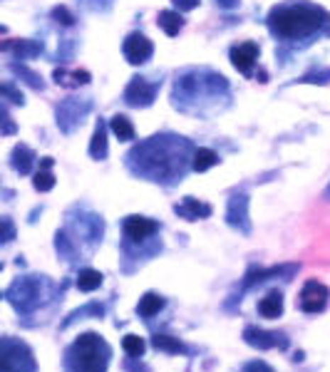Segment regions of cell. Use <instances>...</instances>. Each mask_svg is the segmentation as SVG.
I'll return each instance as SVG.
<instances>
[{
  "mask_svg": "<svg viewBox=\"0 0 330 372\" xmlns=\"http://www.w3.org/2000/svg\"><path fill=\"white\" fill-rule=\"evenodd\" d=\"M298 82L303 84H328L330 82V67H323V70H311V72L303 75Z\"/></svg>",
  "mask_w": 330,
  "mask_h": 372,
  "instance_id": "8d00e7d4",
  "label": "cell"
},
{
  "mask_svg": "<svg viewBox=\"0 0 330 372\" xmlns=\"http://www.w3.org/2000/svg\"><path fill=\"white\" fill-rule=\"evenodd\" d=\"M221 8H238V0H216Z\"/></svg>",
  "mask_w": 330,
  "mask_h": 372,
  "instance_id": "ee69618b",
  "label": "cell"
},
{
  "mask_svg": "<svg viewBox=\"0 0 330 372\" xmlns=\"http://www.w3.org/2000/svg\"><path fill=\"white\" fill-rule=\"evenodd\" d=\"M53 164H55V159L53 157H45V159H40V169H53Z\"/></svg>",
  "mask_w": 330,
  "mask_h": 372,
  "instance_id": "7bdbcfd3",
  "label": "cell"
},
{
  "mask_svg": "<svg viewBox=\"0 0 330 372\" xmlns=\"http://www.w3.org/2000/svg\"><path fill=\"white\" fill-rule=\"evenodd\" d=\"M114 350L99 333H82L65 348V372H107L112 365Z\"/></svg>",
  "mask_w": 330,
  "mask_h": 372,
  "instance_id": "5b68a950",
  "label": "cell"
},
{
  "mask_svg": "<svg viewBox=\"0 0 330 372\" xmlns=\"http://www.w3.org/2000/svg\"><path fill=\"white\" fill-rule=\"evenodd\" d=\"M162 224L147 216H124L122 219V241H147L159 236Z\"/></svg>",
  "mask_w": 330,
  "mask_h": 372,
  "instance_id": "2e32d148",
  "label": "cell"
},
{
  "mask_svg": "<svg viewBox=\"0 0 330 372\" xmlns=\"http://www.w3.org/2000/svg\"><path fill=\"white\" fill-rule=\"evenodd\" d=\"M152 348L159 350V353H164V355H192V348H189L182 338H177V335H167V333H154Z\"/></svg>",
  "mask_w": 330,
  "mask_h": 372,
  "instance_id": "ffe728a7",
  "label": "cell"
},
{
  "mask_svg": "<svg viewBox=\"0 0 330 372\" xmlns=\"http://www.w3.org/2000/svg\"><path fill=\"white\" fill-rule=\"evenodd\" d=\"M89 112H92V99L89 97H65L55 107V122H57L62 134H75L84 124Z\"/></svg>",
  "mask_w": 330,
  "mask_h": 372,
  "instance_id": "30bf717a",
  "label": "cell"
},
{
  "mask_svg": "<svg viewBox=\"0 0 330 372\" xmlns=\"http://www.w3.org/2000/svg\"><path fill=\"white\" fill-rule=\"evenodd\" d=\"M104 275L99 273L97 268H79L77 278H75V285H77L79 293H94V290L102 288Z\"/></svg>",
  "mask_w": 330,
  "mask_h": 372,
  "instance_id": "4316f807",
  "label": "cell"
},
{
  "mask_svg": "<svg viewBox=\"0 0 330 372\" xmlns=\"http://www.w3.org/2000/svg\"><path fill=\"white\" fill-rule=\"evenodd\" d=\"M50 18H53L57 25H62V28H72V25L77 23V18H75V13L67 8V5H55V8L50 10Z\"/></svg>",
  "mask_w": 330,
  "mask_h": 372,
  "instance_id": "836d02e7",
  "label": "cell"
},
{
  "mask_svg": "<svg viewBox=\"0 0 330 372\" xmlns=\"http://www.w3.org/2000/svg\"><path fill=\"white\" fill-rule=\"evenodd\" d=\"M0 50L13 53L15 60H33L43 53V43H40V40L13 38V40H0Z\"/></svg>",
  "mask_w": 330,
  "mask_h": 372,
  "instance_id": "d6986e66",
  "label": "cell"
},
{
  "mask_svg": "<svg viewBox=\"0 0 330 372\" xmlns=\"http://www.w3.org/2000/svg\"><path fill=\"white\" fill-rule=\"evenodd\" d=\"M157 23L159 28L164 30V35H169V38H177L184 28V18L177 10H162V13L157 15Z\"/></svg>",
  "mask_w": 330,
  "mask_h": 372,
  "instance_id": "f1b7e54d",
  "label": "cell"
},
{
  "mask_svg": "<svg viewBox=\"0 0 330 372\" xmlns=\"http://www.w3.org/2000/svg\"><path fill=\"white\" fill-rule=\"evenodd\" d=\"M15 236H18V229H15L13 219H8V216H0V248H3V246H8L10 241H15Z\"/></svg>",
  "mask_w": 330,
  "mask_h": 372,
  "instance_id": "e575fe53",
  "label": "cell"
},
{
  "mask_svg": "<svg viewBox=\"0 0 330 372\" xmlns=\"http://www.w3.org/2000/svg\"><path fill=\"white\" fill-rule=\"evenodd\" d=\"M157 92H159V82H149L142 75H134L127 82V87H124V104L134 109H144L149 107V104H154Z\"/></svg>",
  "mask_w": 330,
  "mask_h": 372,
  "instance_id": "4fadbf2b",
  "label": "cell"
},
{
  "mask_svg": "<svg viewBox=\"0 0 330 372\" xmlns=\"http://www.w3.org/2000/svg\"><path fill=\"white\" fill-rule=\"evenodd\" d=\"M243 343L251 345L253 350H281L286 353L291 348V338L281 330H263V328H256V325H246L243 328Z\"/></svg>",
  "mask_w": 330,
  "mask_h": 372,
  "instance_id": "8fae6325",
  "label": "cell"
},
{
  "mask_svg": "<svg viewBox=\"0 0 330 372\" xmlns=\"http://www.w3.org/2000/svg\"><path fill=\"white\" fill-rule=\"evenodd\" d=\"M122 55L129 65H144L154 55V43L144 33H129L122 43Z\"/></svg>",
  "mask_w": 330,
  "mask_h": 372,
  "instance_id": "e0dca14e",
  "label": "cell"
},
{
  "mask_svg": "<svg viewBox=\"0 0 330 372\" xmlns=\"http://www.w3.org/2000/svg\"><path fill=\"white\" fill-rule=\"evenodd\" d=\"M194 152H197V147L187 137L162 132L134 144L132 152L124 157V164L142 182L177 186L192 169Z\"/></svg>",
  "mask_w": 330,
  "mask_h": 372,
  "instance_id": "6da1fadb",
  "label": "cell"
},
{
  "mask_svg": "<svg viewBox=\"0 0 330 372\" xmlns=\"http://www.w3.org/2000/svg\"><path fill=\"white\" fill-rule=\"evenodd\" d=\"M258 58H261V48L256 43H241L229 50V60L243 77L258 75Z\"/></svg>",
  "mask_w": 330,
  "mask_h": 372,
  "instance_id": "9a60e30c",
  "label": "cell"
},
{
  "mask_svg": "<svg viewBox=\"0 0 330 372\" xmlns=\"http://www.w3.org/2000/svg\"><path fill=\"white\" fill-rule=\"evenodd\" d=\"M211 211H214V206L199 201L197 196H187V199H182L177 206H174V214L184 221H202V219H207V216H211Z\"/></svg>",
  "mask_w": 330,
  "mask_h": 372,
  "instance_id": "ac0fdd59",
  "label": "cell"
},
{
  "mask_svg": "<svg viewBox=\"0 0 330 372\" xmlns=\"http://www.w3.org/2000/svg\"><path fill=\"white\" fill-rule=\"evenodd\" d=\"M303 360H306V355H303V350H296V353H293V363L301 365Z\"/></svg>",
  "mask_w": 330,
  "mask_h": 372,
  "instance_id": "f6af8a7d",
  "label": "cell"
},
{
  "mask_svg": "<svg viewBox=\"0 0 330 372\" xmlns=\"http://www.w3.org/2000/svg\"><path fill=\"white\" fill-rule=\"evenodd\" d=\"M164 305H167V300H164L159 293H152V290H149V293H144L142 298H139L137 315H139V318H144V320L157 318V315L164 310Z\"/></svg>",
  "mask_w": 330,
  "mask_h": 372,
  "instance_id": "484cf974",
  "label": "cell"
},
{
  "mask_svg": "<svg viewBox=\"0 0 330 372\" xmlns=\"http://www.w3.org/2000/svg\"><path fill=\"white\" fill-rule=\"evenodd\" d=\"M104 315H107V308H104L102 303H84V305H79V308H75L72 313L60 323V330H67L70 325L79 323V320H84V318H104Z\"/></svg>",
  "mask_w": 330,
  "mask_h": 372,
  "instance_id": "d4e9b609",
  "label": "cell"
},
{
  "mask_svg": "<svg viewBox=\"0 0 330 372\" xmlns=\"http://www.w3.org/2000/svg\"><path fill=\"white\" fill-rule=\"evenodd\" d=\"M162 239L154 236V239L147 241H122L119 244V251H122V273H137L147 261H152L154 256L162 253Z\"/></svg>",
  "mask_w": 330,
  "mask_h": 372,
  "instance_id": "9c48e42d",
  "label": "cell"
},
{
  "mask_svg": "<svg viewBox=\"0 0 330 372\" xmlns=\"http://www.w3.org/2000/svg\"><path fill=\"white\" fill-rule=\"evenodd\" d=\"M258 315L266 320H278L283 315V293L281 290H268L256 305Z\"/></svg>",
  "mask_w": 330,
  "mask_h": 372,
  "instance_id": "603a6c76",
  "label": "cell"
},
{
  "mask_svg": "<svg viewBox=\"0 0 330 372\" xmlns=\"http://www.w3.org/2000/svg\"><path fill=\"white\" fill-rule=\"evenodd\" d=\"M326 35H330V25H328V28H326Z\"/></svg>",
  "mask_w": 330,
  "mask_h": 372,
  "instance_id": "7dc6e473",
  "label": "cell"
},
{
  "mask_svg": "<svg viewBox=\"0 0 330 372\" xmlns=\"http://www.w3.org/2000/svg\"><path fill=\"white\" fill-rule=\"evenodd\" d=\"M172 104L182 114L192 117H214L231 104V87L221 72L207 67H194L174 80Z\"/></svg>",
  "mask_w": 330,
  "mask_h": 372,
  "instance_id": "7a4b0ae2",
  "label": "cell"
},
{
  "mask_svg": "<svg viewBox=\"0 0 330 372\" xmlns=\"http://www.w3.org/2000/svg\"><path fill=\"white\" fill-rule=\"evenodd\" d=\"M109 127H112V132H114V137L119 139V142H134L137 139V132H134V124L129 122L124 114H114L112 119H109Z\"/></svg>",
  "mask_w": 330,
  "mask_h": 372,
  "instance_id": "4dcf8cb0",
  "label": "cell"
},
{
  "mask_svg": "<svg viewBox=\"0 0 330 372\" xmlns=\"http://www.w3.org/2000/svg\"><path fill=\"white\" fill-rule=\"evenodd\" d=\"M0 270H3V263H0Z\"/></svg>",
  "mask_w": 330,
  "mask_h": 372,
  "instance_id": "c3c4849f",
  "label": "cell"
},
{
  "mask_svg": "<svg viewBox=\"0 0 330 372\" xmlns=\"http://www.w3.org/2000/svg\"><path fill=\"white\" fill-rule=\"evenodd\" d=\"M0 97H5V99H10L13 104H18V107H23L25 104V97H23V92H20L15 84H0Z\"/></svg>",
  "mask_w": 330,
  "mask_h": 372,
  "instance_id": "f35d334b",
  "label": "cell"
},
{
  "mask_svg": "<svg viewBox=\"0 0 330 372\" xmlns=\"http://www.w3.org/2000/svg\"><path fill=\"white\" fill-rule=\"evenodd\" d=\"M298 270H301V266H298V263H281V266H273V268H263V266H251V268L246 270V275H243L238 293H233V305H229V308L236 310L238 308V300H241V295L248 293V290H253V288H258L261 283H268V280H291L293 275L298 273Z\"/></svg>",
  "mask_w": 330,
  "mask_h": 372,
  "instance_id": "ba28073f",
  "label": "cell"
},
{
  "mask_svg": "<svg viewBox=\"0 0 330 372\" xmlns=\"http://www.w3.org/2000/svg\"><path fill=\"white\" fill-rule=\"evenodd\" d=\"M10 72L18 75V77L23 80V82L28 84V87H33L35 92H43V89H45V80L40 77V75L35 72V70H30L28 65H23V62H10Z\"/></svg>",
  "mask_w": 330,
  "mask_h": 372,
  "instance_id": "f546056e",
  "label": "cell"
},
{
  "mask_svg": "<svg viewBox=\"0 0 330 372\" xmlns=\"http://www.w3.org/2000/svg\"><path fill=\"white\" fill-rule=\"evenodd\" d=\"M226 224L241 234H251V216H248V194L233 191L226 199Z\"/></svg>",
  "mask_w": 330,
  "mask_h": 372,
  "instance_id": "5bb4252c",
  "label": "cell"
},
{
  "mask_svg": "<svg viewBox=\"0 0 330 372\" xmlns=\"http://www.w3.org/2000/svg\"><path fill=\"white\" fill-rule=\"evenodd\" d=\"M55 251H57V256L65 263H77V261L82 258V248L75 244V239L65 229H60L57 234H55Z\"/></svg>",
  "mask_w": 330,
  "mask_h": 372,
  "instance_id": "44dd1931",
  "label": "cell"
},
{
  "mask_svg": "<svg viewBox=\"0 0 330 372\" xmlns=\"http://www.w3.org/2000/svg\"><path fill=\"white\" fill-rule=\"evenodd\" d=\"M0 134H3V137L18 134V124L13 122V117H10V112L3 107V104H0Z\"/></svg>",
  "mask_w": 330,
  "mask_h": 372,
  "instance_id": "74e56055",
  "label": "cell"
},
{
  "mask_svg": "<svg viewBox=\"0 0 330 372\" xmlns=\"http://www.w3.org/2000/svg\"><path fill=\"white\" fill-rule=\"evenodd\" d=\"M199 3H202V0H172L174 8H177V10H184V13H187V10L199 8Z\"/></svg>",
  "mask_w": 330,
  "mask_h": 372,
  "instance_id": "b9f144b4",
  "label": "cell"
},
{
  "mask_svg": "<svg viewBox=\"0 0 330 372\" xmlns=\"http://www.w3.org/2000/svg\"><path fill=\"white\" fill-rule=\"evenodd\" d=\"M70 236L75 239V244L82 251H94L104 239V221L94 211H84L82 206H75L67 214V224L62 226Z\"/></svg>",
  "mask_w": 330,
  "mask_h": 372,
  "instance_id": "8992f818",
  "label": "cell"
},
{
  "mask_svg": "<svg viewBox=\"0 0 330 372\" xmlns=\"http://www.w3.org/2000/svg\"><path fill=\"white\" fill-rule=\"evenodd\" d=\"M0 372H38L33 348L23 338H0Z\"/></svg>",
  "mask_w": 330,
  "mask_h": 372,
  "instance_id": "52a82bcc",
  "label": "cell"
},
{
  "mask_svg": "<svg viewBox=\"0 0 330 372\" xmlns=\"http://www.w3.org/2000/svg\"><path fill=\"white\" fill-rule=\"evenodd\" d=\"M330 23L326 8L308 0H286L268 10L266 25L278 43H296L318 35Z\"/></svg>",
  "mask_w": 330,
  "mask_h": 372,
  "instance_id": "3957f363",
  "label": "cell"
},
{
  "mask_svg": "<svg viewBox=\"0 0 330 372\" xmlns=\"http://www.w3.org/2000/svg\"><path fill=\"white\" fill-rule=\"evenodd\" d=\"M87 13H107L114 5V0H77Z\"/></svg>",
  "mask_w": 330,
  "mask_h": 372,
  "instance_id": "ab89813d",
  "label": "cell"
},
{
  "mask_svg": "<svg viewBox=\"0 0 330 372\" xmlns=\"http://www.w3.org/2000/svg\"><path fill=\"white\" fill-rule=\"evenodd\" d=\"M67 280L62 285H55L48 275L30 273L13 278L10 288L5 290V300L13 305V310L20 315V323L28 325V318L40 315L43 310H50L62 300L65 290H67Z\"/></svg>",
  "mask_w": 330,
  "mask_h": 372,
  "instance_id": "277c9868",
  "label": "cell"
},
{
  "mask_svg": "<svg viewBox=\"0 0 330 372\" xmlns=\"http://www.w3.org/2000/svg\"><path fill=\"white\" fill-rule=\"evenodd\" d=\"M219 162H221V159H219V154L214 152V149L202 147V149H197V152H194L192 169H194V172H199V174H204V172H209L211 167H216Z\"/></svg>",
  "mask_w": 330,
  "mask_h": 372,
  "instance_id": "1f68e13d",
  "label": "cell"
},
{
  "mask_svg": "<svg viewBox=\"0 0 330 372\" xmlns=\"http://www.w3.org/2000/svg\"><path fill=\"white\" fill-rule=\"evenodd\" d=\"M107 122L104 119H97V127H94V134L89 139V147H87V154L94 159V162H104L107 159Z\"/></svg>",
  "mask_w": 330,
  "mask_h": 372,
  "instance_id": "cb8c5ba5",
  "label": "cell"
},
{
  "mask_svg": "<svg viewBox=\"0 0 330 372\" xmlns=\"http://www.w3.org/2000/svg\"><path fill=\"white\" fill-rule=\"evenodd\" d=\"M53 80L57 84H62V87H79V84H87L92 77H89L87 70H75V72H70V70L57 67L53 72Z\"/></svg>",
  "mask_w": 330,
  "mask_h": 372,
  "instance_id": "83f0119b",
  "label": "cell"
},
{
  "mask_svg": "<svg viewBox=\"0 0 330 372\" xmlns=\"http://www.w3.org/2000/svg\"><path fill=\"white\" fill-rule=\"evenodd\" d=\"M122 350L127 353L129 360H139L144 353H147V343H144V338H139V335L127 333L122 338Z\"/></svg>",
  "mask_w": 330,
  "mask_h": 372,
  "instance_id": "d6a6232c",
  "label": "cell"
},
{
  "mask_svg": "<svg viewBox=\"0 0 330 372\" xmlns=\"http://www.w3.org/2000/svg\"><path fill=\"white\" fill-rule=\"evenodd\" d=\"M33 186L35 191H40V194H45V191H50L55 186V177L53 172H48V169H40L38 174L33 177Z\"/></svg>",
  "mask_w": 330,
  "mask_h": 372,
  "instance_id": "d590c367",
  "label": "cell"
},
{
  "mask_svg": "<svg viewBox=\"0 0 330 372\" xmlns=\"http://www.w3.org/2000/svg\"><path fill=\"white\" fill-rule=\"evenodd\" d=\"M328 300H330L328 285L316 278H311L303 283L301 293H298V308H301L306 315H318L328 308Z\"/></svg>",
  "mask_w": 330,
  "mask_h": 372,
  "instance_id": "7c38bea8",
  "label": "cell"
},
{
  "mask_svg": "<svg viewBox=\"0 0 330 372\" xmlns=\"http://www.w3.org/2000/svg\"><path fill=\"white\" fill-rule=\"evenodd\" d=\"M35 152L28 147V144H15L13 154H10V167L15 169V172L20 174V177H28V174H33V167H35Z\"/></svg>",
  "mask_w": 330,
  "mask_h": 372,
  "instance_id": "7402d4cb",
  "label": "cell"
},
{
  "mask_svg": "<svg viewBox=\"0 0 330 372\" xmlns=\"http://www.w3.org/2000/svg\"><path fill=\"white\" fill-rule=\"evenodd\" d=\"M0 300H3V293H0Z\"/></svg>",
  "mask_w": 330,
  "mask_h": 372,
  "instance_id": "681fc988",
  "label": "cell"
},
{
  "mask_svg": "<svg viewBox=\"0 0 330 372\" xmlns=\"http://www.w3.org/2000/svg\"><path fill=\"white\" fill-rule=\"evenodd\" d=\"M323 199L330 201V184H328V189H326V194H323Z\"/></svg>",
  "mask_w": 330,
  "mask_h": 372,
  "instance_id": "bcb514c9",
  "label": "cell"
},
{
  "mask_svg": "<svg viewBox=\"0 0 330 372\" xmlns=\"http://www.w3.org/2000/svg\"><path fill=\"white\" fill-rule=\"evenodd\" d=\"M241 372H276L273 368H268L263 360H251V363L241 365Z\"/></svg>",
  "mask_w": 330,
  "mask_h": 372,
  "instance_id": "60d3db41",
  "label": "cell"
}]
</instances>
